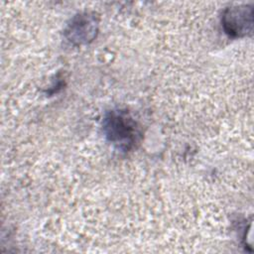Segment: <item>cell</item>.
I'll list each match as a JSON object with an SVG mask.
<instances>
[{
  "instance_id": "1",
  "label": "cell",
  "mask_w": 254,
  "mask_h": 254,
  "mask_svg": "<svg viewBox=\"0 0 254 254\" xmlns=\"http://www.w3.org/2000/svg\"><path fill=\"white\" fill-rule=\"evenodd\" d=\"M103 132L108 142L122 152H128L139 144L141 131L138 123L125 109H113L103 119Z\"/></svg>"
},
{
  "instance_id": "2",
  "label": "cell",
  "mask_w": 254,
  "mask_h": 254,
  "mask_svg": "<svg viewBox=\"0 0 254 254\" xmlns=\"http://www.w3.org/2000/svg\"><path fill=\"white\" fill-rule=\"evenodd\" d=\"M224 32L232 38L244 37L252 32L253 8L250 5H238L226 8L221 19Z\"/></svg>"
},
{
  "instance_id": "3",
  "label": "cell",
  "mask_w": 254,
  "mask_h": 254,
  "mask_svg": "<svg viewBox=\"0 0 254 254\" xmlns=\"http://www.w3.org/2000/svg\"><path fill=\"white\" fill-rule=\"evenodd\" d=\"M98 32V19L93 13L75 15L64 31L65 38L73 45H86L94 40Z\"/></svg>"
}]
</instances>
